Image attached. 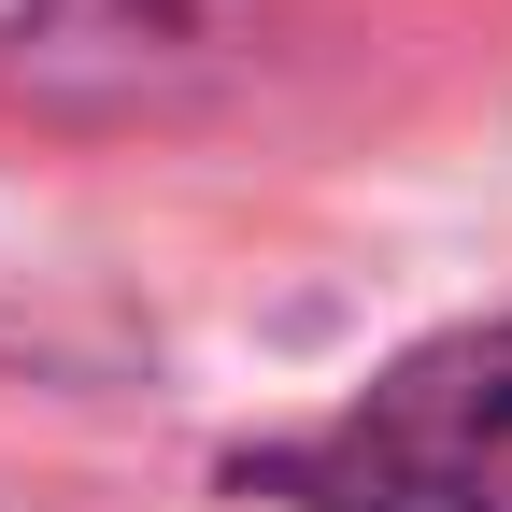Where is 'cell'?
Returning <instances> with one entry per match:
<instances>
[{"mask_svg": "<svg viewBox=\"0 0 512 512\" xmlns=\"http://www.w3.org/2000/svg\"><path fill=\"white\" fill-rule=\"evenodd\" d=\"M228 484L285 512H512V313L384 356L342 413L256 441Z\"/></svg>", "mask_w": 512, "mask_h": 512, "instance_id": "1", "label": "cell"}, {"mask_svg": "<svg viewBox=\"0 0 512 512\" xmlns=\"http://www.w3.org/2000/svg\"><path fill=\"white\" fill-rule=\"evenodd\" d=\"M214 72L200 0H0V100L57 128H128L171 114Z\"/></svg>", "mask_w": 512, "mask_h": 512, "instance_id": "2", "label": "cell"}]
</instances>
